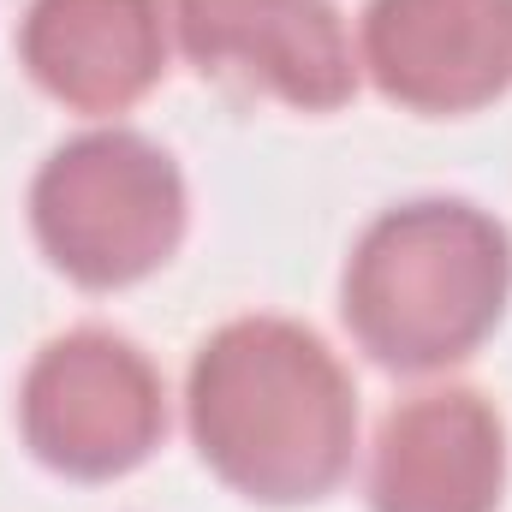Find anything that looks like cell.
I'll list each match as a JSON object with an SVG mask.
<instances>
[{"label": "cell", "instance_id": "obj_1", "mask_svg": "<svg viewBox=\"0 0 512 512\" xmlns=\"http://www.w3.org/2000/svg\"><path fill=\"white\" fill-rule=\"evenodd\" d=\"M185 411L203 465L251 501H322L352 471V376L286 316H239L215 328L197 346Z\"/></svg>", "mask_w": 512, "mask_h": 512}, {"label": "cell", "instance_id": "obj_2", "mask_svg": "<svg viewBox=\"0 0 512 512\" xmlns=\"http://www.w3.org/2000/svg\"><path fill=\"white\" fill-rule=\"evenodd\" d=\"M507 292V227L459 197H417L376 215L346 262V322L399 376L465 364L495 334Z\"/></svg>", "mask_w": 512, "mask_h": 512}, {"label": "cell", "instance_id": "obj_3", "mask_svg": "<svg viewBox=\"0 0 512 512\" xmlns=\"http://www.w3.org/2000/svg\"><path fill=\"white\" fill-rule=\"evenodd\" d=\"M30 227L78 286H131L185 239V179L143 131L102 126L60 143L30 185Z\"/></svg>", "mask_w": 512, "mask_h": 512}, {"label": "cell", "instance_id": "obj_4", "mask_svg": "<svg viewBox=\"0 0 512 512\" xmlns=\"http://www.w3.org/2000/svg\"><path fill=\"white\" fill-rule=\"evenodd\" d=\"M18 423L42 465L102 483L137 471L161 447L167 393L126 334L72 328L36 352L18 393Z\"/></svg>", "mask_w": 512, "mask_h": 512}, {"label": "cell", "instance_id": "obj_5", "mask_svg": "<svg viewBox=\"0 0 512 512\" xmlns=\"http://www.w3.org/2000/svg\"><path fill=\"white\" fill-rule=\"evenodd\" d=\"M185 54L304 114L352 102L358 60L334 0H173Z\"/></svg>", "mask_w": 512, "mask_h": 512}, {"label": "cell", "instance_id": "obj_6", "mask_svg": "<svg viewBox=\"0 0 512 512\" xmlns=\"http://www.w3.org/2000/svg\"><path fill=\"white\" fill-rule=\"evenodd\" d=\"M364 66L411 114H471L512 90V0H370Z\"/></svg>", "mask_w": 512, "mask_h": 512}, {"label": "cell", "instance_id": "obj_7", "mask_svg": "<svg viewBox=\"0 0 512 512\" xmlns=\"http://www.w3.org/2000/svg\"><path fill=\"white\" fill-rule=\"evenodd\" d=\"M507 489L501 411L471 387H429L399 399L376 429V512H495Z\"/></svg>", "mask_w": 512, "mask_h": 512}, {"label": "cell", "instance_id": "obj_8", "mask_svg": "<svg viewBox=\"0 0 512 512\" xmlns=\"http://www.w3.org/2000/svg\"><path fill=\"white\" fill-rule=\"evenodd\" d=\"M18 54L72 114H126L167 66V12L161 0H30Z\"/></svg>", "mask_w": 512, "mask_h": 512}]
</instances>
